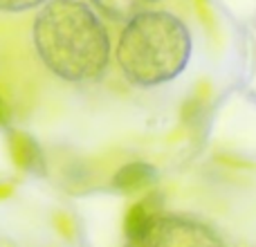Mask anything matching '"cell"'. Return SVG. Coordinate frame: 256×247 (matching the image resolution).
Wrapping results in <instances>:
<instances>
[{
  "mask_svg": "<svg viewBox=\"0 0 256 247\" xmlns=\"http://www.w3.org/2000/svg\"><path fill=\"white\" fill-rule=\"evenodd\" d=\"M9 124V108L4 104V99L0 97V126H7Z\"/></svg>",
  "mask_w": 256,
  "mask_h": 247,
  "instance_id": "10",
  "label": "cell"
},
{
  "mask_svg": "<svg viewBox=\"0 0 256 247\" xmlns=\"http://www.w3.org/2000/svg\"><path fill=\"white\" fill-rule=\"evenodd\" d=\"M7 146H9V155H12L14 164L20 171L32 173V176H43L48 171L45 153L32 135H27L22 130H9Z\"/></svg>",
  "mask_w": 256,
  "mask_h": 247,
  "instance_id": "4",
  "label": "cell"
},
{
  "mask_svg": "<svg viewBox=\"0 0 256 247\" xmlns=\"http://www.w3.org/2000/svg\"><path fill=\"white\" fill-rule=\"evenodd\" d=\"M137 247H225V243L202 222L160 214Z\"/></svg>",
  "mask_w": 256,
  "mask_h": 247,
  "instance_id": "3",
  "label": "cell"
},
{
  "mask_svg": "<svg viewBox=\"0 0 256 247\" xmlns=\"http://www.w3.org/2000/svg\"><path fill=\"white\" fill-rule=\"evenodd\" d=\"M90 2L115 20H130L137 14L148 12L155 0H90Z\"/></svg>",
  "mask_w": 256,
  "mask_h": 247,
  "instance_id": "7",
  "label": "cell"
},
{
  "mask_svg": "<svg viewBox=\"0 0 256 247\" xmlns=\"http://www.w3.org/2000/svg\"><path fill=\"white\" fill-rule=\"evenodd\" d=\"M162 214V196L158 191L148 194L146 198H142L140 202H135L126 214V220H124V232H126V238L130 245H140L142 238L146 236L148 227L153 225V220Z\"/></svg>",
  "mask_w": 256,
  "mask_h": 247,
  "instance_id": "5",
  "label": "cell"
},
{
  "mask_svg": "<svg viewBox=\"0 0 256 247\" xmlns=\"http://www.w3.org/2000/svg\"><path fill=\"white\" fill-rule=\"evenodd\" d=\"M158 180V171L146 162H130L122 166L112 176V186L122 194H135L142 189H150Z\"/></svg>",
  "mask_w": 256,
  "mask_h": 247,
  "instance_id": "6",
  "label": "cell"
},
{
  "mask_svg": "<svg viewBox=\"0 0 256 247\" xmlns=\"http://www.w3.org/2000/svg\"><path fill=\"white\" fill-rule=\"evenodd\" d=\"M126 247H135V245H130V243H128V245H126Z\"/></svg>",
  "mask_w": 256,
  "mask_h": 247,
  "instance_id": "12",
  "label": "cell"
},
{
  "mask_svg": "<svg viewBox=\"0 0 256 247\" xmlns=\"http://www.w3.org/2000/svg\"><path fill=\"white\" fill-rule=\"evenodd\" d=\"M191 34L168 12H142L126 22L117 43V63L132 86L150 88L171 81L186 68Z\"/></svg>",
  "mask_w": 256,
  "mask_h": 247,
  "instance_id": "2",
  "label": "cell"
},
{
  "mask_svg": "<svg viewBox=\"0 0 256 247\" xmlns=\"http://www.w3.org/2000/svg\"><path fill=\"white\" fill-rule=\"evenodd\" d=\"M12 191H14L12 184H7V182H0V200L9 198V196H12Z\"/></svg>",
  "mask_w": 256,
  "mask_h": 247,
  "instance_id": "11",
  "label": "cell"
},
{
  "mask_svg": "<svg viewBox=\"0 0 256 247\" xmlns=\"http://www.w3.org/2000/svg\"><path fill=\"white\" fill-rule=\"evenodd\" d=\"M45 2L48 0H0V12H27Z\"/></svg>",
  "mask_w": 256,
  "mask_h": 247,
  "instance_id": "8",
  "label": "cell"
},
{
  "mask_svg": "<svg viewBox=\"0 0 256 247\" xmlns=\"http://www.w3.org/2000/svg\"><path fill=\"white\" fill-rule=\"evenodd\" d=\"M32 38L43 66L63 81L90 84L108 68V32L81 0H48L34 18Z\"/></svg>",
  "mask_w": 256,
  "mask_h": 247,
  "instance_id": "1",
  "label": "cell"
},
{
  "mask_svg": "<svg viewBox=\"0 0 256 247\" xmlns=\"http://www.w3.org/2000/svg\"><path fill=\"white\" fill-rule=\"evenodd\" d=\"M196 4H198L200 18H202L204 22H212V14H209V4H207V0H196Z\"/></svg>",
  "mask_w": 256,
  "mask_h": 247,
  "instance_id": "9",
  "label": "cell"
}]
</instances>
